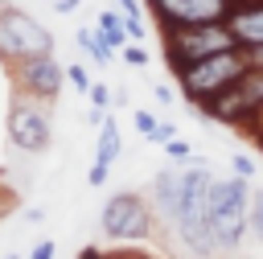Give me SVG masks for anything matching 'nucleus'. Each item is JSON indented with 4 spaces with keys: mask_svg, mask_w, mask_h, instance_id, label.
I'll return each mask as SVG.
<instances>
[{
    "mask_svg": "<svg viewBox=\"0 0 263 259\" xmlns=\"http://www.w3.org/2000/svg\"><path fill=\"white\" fill-rule=\"evenodd\" d=\"M205 222L222 247V255L242 251L251 238V181L242 177H214L205 193Z\"/></svg>",
    "mask_w": 263,
    "mask_h": 259,
    "instance_id": "obj_1",
    "label": "nucleus"
},
{
    "mask_svg": "<svg viewBox=\"0 0 263 259\" xmlns=\"http://www.w3.org/2000/svg\"><path fill=\"white\" fill-rule=\"evenodd\" d=\"M247 70H251L247 49H226V53H214V58L193 62V66H189V70H181L173 82H177V90H181L185 107H189L193 115H201V107H205V103H214V99H218L230 82H238Z\"/></svg>",
    "mask_w": 263,
    "mask_h": 259,
    "instance_id": "obj_2",
    "label": "nucleus"
},
{
    "mask_svg": "<svg viewBox=\"0 0 263 259\" xmlns=\"http://www.w3.org/2000/svg\"><path fill=\"white\" fill-rule=\"evenodd\" d=\"M226 49H238L234 37H230V29H226V21L160 29V53H164V66H168L173 78H177L181 70H189L193 62L214 58V53H226Z\"/></svg>",
    "mask_w": 263,
    "mask_h": 259,
    "instance_id": "obj_3",
    "label": "nucleus"
},
{
    "mask_svg": "<svg viewBox=\"0 0 263 259\" xmlns=\"http://www.w3.org/2000/svg\"><path fill=\"white\" fill-rule=\"evenodd\" d=\"M4 136L16 152L25 156H41L49 152L53 144V103L45 99H33L25 90L12 86V99H8V115H4Z\"/></svg>",
    "mask_w": 263,
    "mask_h": 259,
    "instance_id": "obj_4",
    "label": "nucleus"
},
{
    "mask_svg": "<svg viewBox=\"0 0 263 259\" xmlns=\"http://www.w3.org/2000/svg\"><path fill=\"white\" fill-rule=\"evenodd\" d=\"M99 230L111 243H148L156 234V210L136 189H115L99 210Z\"/></svg>",
    "mask_w": 263,
    "mask_h": 259,
    "instance_id": "obj_5",
    "label": "nucleus"
},
{
    "mask_svg": "<svg viewBox=\"0 0 263 259\" xmlns=\"http://www.w3.org/2000/svg\"><path fill=\"white\" fill-rule=\"evenodd\" d=\"M53 49H58L53 33H49L33 12L16 8V4H4V8H0V62H4V66H21V62L45 58V53H53Z\"/></svg>",
    "mask_w": 263,
    "mask_h": 259,
    "instance_id": "obj_6",
    "label": "nucleus"
},
{
    "mask_svg": "<svg viewBox=\"0 0 263 259\" xmlns=\"http://www.w3.org/2000/svg\"><path fill=\"white\" fill-rule=\"evenodd\" d=\"M201 119H214L222 127H263V70H247L238 82H230L214 103L201 107Z\"/></svg>",
    "mask_w": 263,
    "mask_h": 259,
    "instance_id": "obj_7",
    "label": "nucleus"
},
{
    "mask_svg": "<svg viewBox=\"0 0 263 259\" xmlns=\"http://www.w3.org/2000/svg\"><path fill=\"white\" fill-rule=\"evenodd\" d=\"M144 8L152 12V21L160 29H177V25H214L230 16V0H144Z\"/></svg>",
    "mask_w": 263,
    "mask_h": 259,
    "instance_id": "obj_8",
    "label": "nucleus"
},
{
    "mask_svg": "<svg viewBox=\"0 0 263 259\" xmlns=\"http://www.w3.org/2000/svg\"><path fill=\"white\" fill-rule=\"evenodd\" d=\"M12 86L25 90V95H33V99L53 103V99L62 95V86H66V66H62L53 53H45V58H29V62L12 66Z\"/></svg>",
    "mask_w": 263,
    "mask_h": 259,
    "instance_id": "obj_9",
    "label": "nucleus"
},
{
    "mask_svg": "<svg viewBox=\"0 0 263 259\" xmlns=\"http://www.w3.org/2000/svg\"><path fill=\"white\" fill-rule=\"evenodd\" d=\"M226 29L238 49H263V0L255 4H234L226 16Z\"/></svg>",
    "mask_w": 263,
    "mask_h": 259,
    "instance_id": "obj_10",
    "label": "nucleus"
},
{
    "mask_svg": "<svg viewBox=\"0 0 263 259\" xmlns=\"http://www.w3.org/2000/svg\"><path fill=\"white\" fill-rule=\"evenodd\" d=\"M119 152H123V132H119V119L107 111V119H103V127H99V140H95V156H90V164H115L119 160Z\"/></svg>",
    "mask_w": 263,
    "mask_h": 259,
    "instance_id": "obj_11",
    "label": "nucleus"
},
{
    "mask_svg": "<svg viewBox=\"0 0 263 259\" xmlns=\"http://www.w3.org/2000/svg\"><path fill=\"white\" fill-rule=\"evenodd\" d=\"M74 45H78V49L90 58V66H99V70H103V66H111V62L119 58V53L99 37V29H90V25H78V29H74Z\"/></svg>",
    "mask_w": 263,
    "mask_h": 259,
    "instance_id": "obj_12",
    "label": "nucleus"
},
{
    "mask_svg": "<svg viewBox=\"0 0 263 259\" xmlns=\"http://www.w3.org/2000/svg\"><path fill=\"white\" fill-rule=\"evenodd\" d=\"M95 29H99V37H103V41H107V45H111L115 53H119V49L127 45V21H123V16L115 12V8H103V12H99V25H95Z\"/></svg>",
    "mask_w": 263,
    "mask_h": 259,
    "instance_id": "obj_13",
    "label": "nucleus"
},
{
    "mask_svg": "<svg viewBox=\"0 0 263 259\" xmlns=\"http://www.w3.org/2000/svg\"><path fill=\"white\" fill-rule=\"evenodd\" d=\"M119 58H123L132 70H144V66L152 62V53H148V45H144V41H127V45L119 49Z\"/></svg>",
    "mask_w": 263,
    "mask_h": 259,
    "instance_id": "obj_14",
    "label": "nucleus"
},
{
    "mask_svg": "<svg viewBox=\"0 0 263 259\" xmlns=\"http://www.w3.org/2000/svg\"><path fill=\"white\" fill-rule=\"evenodd\" d=\"M251 238L263 247V189H251Z\"/></svg>",
    "mask_w": 263,
    "mask_h": 259,
    "instance_id": "obj_15",
    "label": "nucleus"
},
{
    "mask_svg": "<svg viewBox=\"0 0 263 259\" xmlns=\"http://www.w3.org/2000/svg\"><path fill=\"white\" fill-rule=\"evenodd\" d=\"M82 99H86L95 111H111V86H107V82H99V78L90 82V90H86Z\"/></svg>",
    "mask_w": 263,
    "mask_h": 259,
    "instance_id": "obj_16",
    "label": "nucleus"
},
{
    "mask_svg": "<svg viewBox=\"0 0 263 259\" xmlns=\"http://www.w3.org/2000/svg\"><path fill=\"white\" fill-rule=\"evenodd\" d=\"M66 82H70V86H74V90H78V95H86V90H90V82H95V78H90V74H86V66H78V62H66Z\"/></svg>",
    "mask_w": 263,
    "mask_h": 259,
    "instance_id": "obj_17",
    "label": "nucleus"
},
{
    "mask_svg": "<svg viewBox=\"0 0 263 259\" xmlns=\"http://www.w3.org/2000/svg\"><path fill=\"white\" fill-rule=\"evenodd\" d=\"M255 173H259V164L247 156V152H234L230 156V177H242V181H255Z\"/></svg>",
    "mask_w": 263,
    "mask_h": 259,
    "instance_id": "obj_18",
    "label": "nucleus"
},
{
    "mask_svg": "<svg viewBox=\"0 0 263 259\" xmlns=\"http://www.w3.org/2000/svg\"><path fill=\"white\" fill-rule=\"evenodd\" d=\"M132 123H136V132H140V136L148 140V136L156 132V123H160V119H156L152 111H144V107H136V111H132Z\"/></svg>",
    "mask_w": 263,
    "mask_h": 259,
    "instance_id": "obj_19",
    "label": "nucleus"
},
{
    "mask_svg": "<svg viewBox=\"0 0 263 259\" xmlns=\"http://www.w3.org/2000/svg\"><path fill=\"white\" fill-rule=\"evenodd\" d=\"M164 156H168V160H177V164H185V160H193V148L177 136V140H168V144H164Z\"/></svg>",
    "mask_w": 263,
    "mask_h": 259,
    "instance_id": "obj_20",
    "label": "nucleus"
},
{
    "mask_svg": "<svg viewBox=\"0 0 263 259\" xmlns=\"http://www.w3.org/2000/svg\"><path fill=\"white\" fill-rule=\"evenodd\" d=\"M168 140H177V123H168V119H160V123H156V132L148 136V144H160V148H164Z\"/></svg>",
    "mask_w": 263,
    "mask_h": 259,
    "instance_id": "obj_21",
    "label": "nucleus"
},
{
    "mask_svg": "<svg viewBox=\"0 0 263 259\" xmlns=\"http://www.w3.org/2000/svg\"><path fill=\"white\" fill-rule=\"evenodd\" d=\"M53 255H58V243H53V238H37L25 259H53Z\"/></svg>",
    "mask_w": 263,
    "mask_h": 259,
    "instance_id": "obj_22",
    "label": "nucleus"
},
{
    "mask_svg": "<svg viewBox=\"0 0 263 259\" xmlns=\"http://www.w3.org/2000/svg\"><path fill=\"white\" fill-rule=\"evenodd\" d=\"M152 99H156V103H160V107H164V111H168V107H173V103H177V90H173V86H168V82H156V86H152Z\"/></svg>",
    "mask_w": 263,
    "mask_h": 259,
    "instance_id": "obj_23",
    "label": "nucleus"
},
{
    "mask_svg": "<svg viewBox=\"0 0 263 259\" xmlns=\"http://www.w3.org/2000/svg\"><path fill=\"white\" fill-rule=\"evenodd\" d=\"M107 177H111V169H107V164H90V169H86V185H90V189H103V185H107Z\"/></svg>",
    "mask_w": 263,
    "mask_h": 259,
    "instance_id": "obj_24",
    "label": "nucleus"
},
{
    "mask_svg": "<svg viewBox=\"0 0 263 259\" xmlns=\"http://www.w3.org/2000/svg\"><path fill=\"white\" fill-rule=\"evenodd\" d=\"M49 4H53V12H58V16H74V12L82 8V0H49Z\"/></svg>",
    "mask_w": 263,
    "mask_h": 259,
    "instance_id": "obj_25",
    "label": "nucleus"
},
{
    "mask_svg": "<svg viewBox=\"0 0 263 259\" xmlns=\"http://www.w3.org/2000/svg\"><path fill=\"white\" fill-rule=\"evenodd\" d=\"M21 218H25L29 226H41V222H45V210H41V206H25V210H21Z\"/></svg>",
    "mask_w": 263,
    "mask_h": 259,
    "instance_id": "obj_26",
    "label": "nucleus"
},
{
    "mask_svg": "<svg viewBox=\"0 0 263 259\" xmlns=\"http://www.w3.org/2000/svg\"><path fill=\"white\" fill-rule=\"evenodd\" d=\"M78 259H111V255H107V251H99L95 243H86V247L78 251Z\"/></svg>",
    "mask_w": 263,
    "mask_h": 259,
    "instance_id": "obj_27",
    "label": "nucleus"
},
{
    "mask_svg": "<svg viewBox=\"0 0 263 259\" xmlns=\"http://www.w3.org/2000/svg\"><path fill=\"white\" fill-rule=\"evenodd\" d=\"M103 119H107V111H95V107H90V111H86V123H90V127H95V132H99V127H103Z\"/></svg>",
    "mask_w": 263,
    "mask_h": 259,
    "instance_id": "obj_28",
    "label": "nucleus"
},
{
    "mask_svg": "<svg viewBox=\"0 0 263 259\" xmlns=\"http://www.w3.org/2000/svg\"><path fill=\"white\" fill-rule=\"evenodd\" d=\"M247 58H251V70H263V49H247Z\"/></svg>",
    "mask_w": 263,
    "mask_h": 259,
    "instance_id": "obj_29",
    "label": "nucleus"
},
{
    "mask_svg": "<svg viewBox=\"0 0 263 259\" xmlns=\"http://www.w3.org/2000/svg\"><path fill=\"white\" fill-rule=\"evenodd\" d=\"M111 259H148V255H111Z\"/></svg>",
    "mask_w": 263,
    "mask_h": 259,
    "instance_id": "obj_30",
    "label": "nucleus"
},
{
    "mask_svg": "<svg viewBox=\"0 0 263 259\" xmlns=\"http://www.w3.org/2000/svg\"><path fill=\"white\" fill-rule=\"evenodd\" d=\"M0 259H21V255H16V251H8V255H0Z\"/></svg>",
    "mask_w": 263,
    "mask_h": 259,
    "instance_id": "obj_31",
    "label": "nucleus"
},
{
    "mask_svg": "<svg viewBox=\"0 0 263 259\" xmlns=\"http://www.w3.org/2000/svg\"><path fill=\"white\" fill-rule=\"evenodd\" d=\"M234 4H255V0H230V8H234Z\"/></svg>",
    "mask_w": 263,
    "mask_h": 259,
    "instance_id": "obj_32",
    "label": "nucleus"
}]
</instances>
